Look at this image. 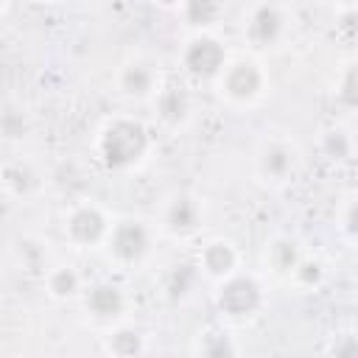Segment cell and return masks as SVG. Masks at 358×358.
<instances>
[{
	"label": "cell",
	"mask_w": 358,
	"mask_h": 358,
	"mask_svg": "<svg viewBox=\"0 0 358 358\" xmlns=\"http://www.w3.org/2000/svg\"><path fill=\"white\" fill-rule=\"evenodd\" d=\"M151 148V134L137 117H112L98 131L95 151L109 171H131L137 168Z\"/></svg>",
	"instance_id": "1"
},
{
	"label": "cell",
	"mask_w": 358,
	"mask_h": 358,
	"mask_svg": "<svg viewBox=\"0 0 358 358\" xmlns=\"http://www.w3.org/2000/svg\"><path fill=\"white\" fill-rule=\"evenodd\" d=\"M266 302L263 285L252 277V274H229L224 280H218L215 288V308L227 316V319H252Z\"/></svg>",
	"instance_id": "2"
},
{
	"label": "cell",
	"mask_w": 358,
	"mask_h": 358,
	"mask_svg": "<svg viewBox=\"0 0 358 358\" xmlns=\"http://www.w3.org/2000/svg\"><path fill=\"white\" fill-rule=\"evenodd\" d=\"M179 64L196 81H215L224 73V67L229 64V56H227V48L221 39L201 31L185 42V48L179 53Z\"/></svg>",
	"instance_id": "3"
},
{
	"label": "cell",
	"mask_w": 358,
	"mask_h": 358,
	"mask_svg": "<svg viewBox=\"0 0 358 358\" xmlns=\"http://www.w3.org/2000/svg\"><path fill=\"white\" fill-rule=\"evenodd\" d=\"M215 87L221 98H227L235 106L255 103L266 90V73L255 59H235L224 67V73L215 78Z\"/></svg>",
	"instance_id": "4"
},
{
	"label": "cell",
	"mask_w": 358,
	"mask_h": 358,
	"mask_svg": "<svg viewBox=\"0 0 358 358\" xmlns=\"http://www.w3.org/2000/svg\"><path fill=\"white\" fill-rule=\"evenodd\" d=\"M151 227L140 218H120L106 235V252L117 266H140L151 252Z\"/></svg>",
	"instance_id": "5"
},
{
	"label": "cell",
	"mask_w": 358,
	"mask_h": 358,
	"mask_svg": "<svg viewBox=\"0 0 358 358\" xmlns=\"http://www.w3.org/2000/svg\"><path fill=\"white\" fill-rule=\"evenodd\" d=\"M109 229H112V224H109L106 213L92 201L76 204L64 215V238L76 249H92L98 243H106Z\"/></svg>",
	"instance_id": "6"
},
{
	"label": "cell",
	"mask_w": 358,
	"mask_h": 358,
	"mask_svg": "<svg viewBox=\"0 0 358 358\" xmlns=\"http://www.w3.org/2000/svg\"><path fill=\"white\" fill-rule=\"evenodd\" d=\"M285 28H288L285 11L277 3L263 0L249 11L246 25H243V36L255 50H268V48L280 45V39L285 36Z\"/></svg>",
	"instance_id": "7"
},
{
	"label": "cell",
	"mask_w": 358,
	"mask_h": 358,
	"mask_svg": "<svg viewBox=\"0 0 358 358\" xmlns=\"http://www.w3.org/2000/svg\"><path fill=\"white\" fill-rule=\"evenodd\" d=\"M255 168L263 182H271V185L288 182L299 168V151L288 140H268L257 151Z\"/></svg>",
	"instance_id": "8"
},
{
	"label": "cell",
	"mask_w": 358,
	"mask_h": 358,
	"mask_svg": "<svg viewBox=\"0 0 358 358\" xmlns=\"http://www.w3.org/2000/svg\"><path fill=\"white\" fill-rule=\"evenodd\" d=\"M204 221V207L193 193H173L162 210V227L173 238H190Z\"/></svg>",
	"instance_id": "9"
},
{
	"label": "cell",
	"mask_w": 358,
	"mask_h": 358,
	"mask_svg": "<svg viewBox=\"0 0 358 358\" xmlns=\"http://www.w3.org/2000/svg\"><path fill=\"white\" fill-rule=\"evenodd\" d=\"M117 90L129 101H148L159 90V70L148 59H129L117 70Z\"/></svg>",
	"instance_id": "10"
},
{
	"label": "cell",
	"mask_w": 358,
	"mask_h": 358,
	"mask_svg": "<svg viewBox=\"0 0 358 358\" xmlns=\"http://www.w3.org/2000/svg\"><path fill=\"white\" fill-rule=\"evenodd\" d=\"M84 299V310L95 319V322H115L123 316L126 310V294L120 285L109 282V280H98L90 288L81 291Z\"/></svg>",
	"instance_id": "11"
},
{
	"label": "cell",
	"mask_w": 358,
	"mask_h": 358,
	"mask_svg": "<svg viewBox=\"0 0 358 358\" xmlns=\"http://www.w3.org/2000/svg\"><path fill=\"white\" fill-rule=\"evenodd\" d=\"M151 103H154L157 120L168 129H179L190 120V95L179 84H162L151 98Z\"/></svg>",
	"instance_id": "12"
},
{
	"label": "cell",
	"mask_w": 358,
	"mask_h": 358,
	"mask_svg": "<svg viewBox=\"0 0 358 358\" xmlns=\"http://www.w3.org/2000/svg\"><path fill=\"white\" fill-rule=\"evenodd\" d=\"M199 268L210 280H224L238 271V249L227 238H213L199 252Z\"/></svg>",
	"instance_id": "13"
},
{
	"label": "cell",
	"mask_w": 358,
	"mask_h": 358,
	"mask_svg": "<svg viewBox=\"0 0 358 358\" xmlns=\"http://www.w3.org/2000/svg\"><path fill=\"white\" fill-rule=\"evenodd\" d=\"M302 257H305V255H302V246H299V241L291 238V235H274V238L266 243V266H268L271 274H277V277H288V280H291V274H294V268H296V263H299Z\"/></svg>",
	"instance_id": "14"
},
{
	"label": "cell",
	"mask_w": 358,
	"mask_h": 358,
	"mask_svg": "<svg viewBox=\"0 0 358 358\" xmlns=\"http://www.w3.org/2000/svg\"><path fill=\"white\" fill-rule=\"evenodd\" d=\"M42 185V176L39 171L25 162V159H14V162H6L3 168V187L8 196H17V199H28L39 190Z\"/></svg>",
	"instance_id": "15"
},
{
	"label": "cell",
	"mask_w": 358,
	"mask_h": 358,
	"mask_svg": "<svg viewBox=\"0 0 358 358\" xmlns=\"http://www.w3.org/2000/svg\"><path fill=\"white\" fill-rule=\"evenodd\" d=\"M199 277H201V268L199 263H173L168 271H165V280H162V288H165V296L173 299V302H182L193 294V288L199 285Z\"/></svg>",
	"instance_id": "16"
},
{
	"label": "cell",
	"mask_w": 358,
	"mask_h": 358,
	"mask_svg": "<svg viewBox=\"0 0 358 358\" xmlns=\"http://www.w3.org/2000/svg\"><path fill=\"white\" fill-rule=\"evenodd\" d=\"M182 20L187 28H193L196 34L210 31L218 25L221 14H224V0H185L182 6Z\"/></svg>",
	"instance_id": "17"
},
{
	"label": "cell",
	"mask_w": 358,
	"mask_h": 358,
	"mask_svg": "<svg viewBox=\"0 0 358 358\" xmlns=\"http://www.w3.org/2000/svg\"><path fill=\"white\" fill-rule=\"evenodd\" d=\"M45 288H48L50 299L67 302V299H76L81 294V277L73 266H53L45 274Z\"/></svg>",
	"instance_id": "18"
},
{
	"label": "cell",
	"mask_w": 358,
	"mask_h": 358,
	"mask_svg": "<svg viewBox=\"0 0 358 358\" xmlns=\"http://www.w3.org/2000/svg\"><path fill=\"white\" fill-rule=\"evenodd\" d=\"M145 350H148L145 336L137 327H115L106 336V352H112L117 358H134V355H143Z\"/></svg>",
	"instance_id": "19"
},
{
	"label": "cell",
	"mask_w": 358,
	"mask_h": 358,
	"mask_svg": "<svg viewBox=\"0 0 358 358\" xmlns=\"http://www.w3.org/2000/svg\"><path fill=\"white\" fill-rule=\"evenodd\" d=\"M319 151L330 159V162H347L355 151V143L350 137V131H344L341 126H330L322 131L319 137Z\"/></svg>",
	"instance_id": "20"
},
{
	"label": "cell",
	"mask_w": 358,
	"mask_h": 358,
	"mask_svg": "<svg viewBox=\"0 0 358 358\" xmlns=\"http://www.w3.org/2000/svg\"><path fill=\"white\" fill-rule=\"evenodd\" d=\"M336 101L338 106L358 112V59L347 62L336 78Z\"/></svg>",
	"instance_id": "21"
},
{
	"label": "cell",
	"mask_w": 358,
	"mask_h": 358,
	"mask_svg": "<svg viewBox=\"0 0 358 358\" xmlns=\"http://www.w3.org/2000/svg\"><path fill=\"white\" fill-rule=\"evenodd\" d=\"M17 255H20V263L25 271H36V274H48V249L34 241V238H22L20 246H17Z\"/></svg>",
	"instance_id": "22"
},
{
	"label": "cell",
	"mask_w": 358,
	"mask_h": 358,
	"mask_svg": "<svg viewBox=\"0 0 358 358\" xmlns=\"http://www.w3.org/2000/svg\"><path fill=\"white\" fill-rule=\"evenodd\" d=\"M291 280H294L299 288H319L322 280H324V266H322V260H316V257H302V260L296 263Z\"/></svg>",
	"instance_id": "23"
},
{
	"label": "cell",
	"mask_w": 358,
	"mask_h": 358,
	"mask_svg": "<svg viewBox=\"0 0 358 358\" xmlns=\"http://www.w3.org/2000/svg\"><path fill=\"white\" fill-rule=\"evenodd\" d=\"M196 350H199L201 355H207V358H224V355H235V352H238L232 336H227V333H210V336H201V341H199Z\"/></svg>",
	"instance_id": "24"
},
{
	"label": "cell",
	"mask_w": 358,
	"mask_h": 358,
	"mask_svg": "<svg viewBox=\"0 0 358 358\" xmlns=\"http://www.w3.org/2000/svg\"><path fill=\"white\" fill-rule=\"evenodd\" d=\"M341 232L347 235L350 243L358 246V196H352L341 213Z\"/></svg>",
	"instance_id": "25"
},
{
	"label": "cell",
	"mask_w": 358,
	"mask_h": 358,
	"mask_svg": "<svg viewBox=\"0 0 358 358\" xmlns=\"http://www.w3.org/2000/svg\"><path fill=\"white\" fill-rule=\"evenodd\" d=\"M327 352L344 355V358H358V333H344V336H338V338L327 347Z\"/></svg>",
	"instance_id": "26"
},
{
	"label": "cell",
	"mask_w": 358,
	"mask_h": 358,
	"mask_svg": "<svg viewBox=\"0 0 358 358\" xmlns=\"http://www.w3.org/2000/svg\"><path fill=\"white\" fill-rule=\"evenodd\" d=\"M157 6H162V8H179L185 0H154Z\"/></svg>",
	"instance_id": "27"
},
{
	"label": "cell",
	"mask_w": 358,
	"mask_h": 358,
	"mask_svg": "<svg viewBox=\"0 0 358 358\" xmlns=\"http://www.w3.org/2000/svg\"><path fill=\"white\" fill-rule=\"evenodd\" d=\"M338 6H344V8H355L358 6V0H336Z\"/></svg>",
	"instance_id": "28"
}]
</instances>
